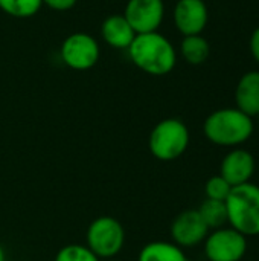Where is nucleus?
Instances as JSON below:
<instances>
[{
  "label": "nucleus",
  "instance_id": "nucleus-18",
  "mask_svg": "<svg viewBox=\"0 0 259 261\" xmlns=\"http://www.w3.org/2000/svg\"><path fill=\"white\" fill-rule=\"evenodd\" d=\"M55 261H99V258L85 245H67L56 252Z\"/></svg>",
  "mask_w": 259,
  "mask_h": 261
},
{
  "label": "nucleus",
  "instance_id": "nucleus-6",
  "mask_svg": "<svg viewBox=\"0 0 259 261\" xmlns=\"http://www.w3.org/2000/svg\"><path fill=\"white\" fill-rule=\"evenodd\" d=\"M247 237L229 225L209 231L203 242L208 261H241L247 254Z\"/></svg>",
  "mask_w": 259,
  "mask_h": 261
},
{
  "label": "nucleus",
  "instance_id": "nucleus-11",
  "mask_svg": "<svg viewBox=\"0 0 259 261\" xmlns=\"http://www.w3.org/2000/svg\"><path fill=\"white\" fill-rule=\"evenodd\" d=\"M172 18L182 35H200L208 26L209 11L205 0H179L174 6Z\"/></svg>",
  "mask_w": 259,
  "mask_h": 261
},
{
  "label": "nucleus",
  "instance_id": "nucleus-16",
  "mask_svg": "<svg viewBox=\"0 0 259 261\" xmlns=\"http://www.w3.org/2000/svg\"><path fill=\"white\" fill-rule=\"evenodd\" d=\"M198 214L203 219V222L206 223V226L209 228V231L212 229H218L227 225V211H226V203L221 200H212V199H206L203 200V203L198 206Z\"/></svg>",
  "mask_w": 259,
  "mask_h": 261
},
{
  "label": "nucleus",
  "instance_id": "nucleus-8",
  "mask_svg": "<svg viewBox=\"0 0 259 261\" xmlns=\"http://www.w3.org/2000/svg\"><path fill=\"white\" fill-rule=\"evenodd\" d=\"M136 34L156 32L165 18L163 0H128L122 14Z\"/></svg>",
  "mask_w": 259,
  "mask_h": 261
},
{
  "label": "nucleus",
  "instance_id": "nucleus-5",
  "mask_svg": "<svg viewBox=\"0 0 259 261\" xmlns=\"http://www.w3.org/2000/svg\"><path fill=\"white\" fill-rule=\"evenodd\" d=\"M87 248L101 260H111L125 245V229L119 220L110 216L95 219L85 232Z\"/></svg>",
  "mask_w": 259,
  "mask_h": 261
},
{
  "label": "nucleus",
  "instance_id": "nucleus-17",
  "mask_svg": "<svg viewBox=\"0 0 259 261\" xmlns=\"http://www.w3.org/2000/svg\"><path fill=\"white\" fill-rule=\"evenodd\" d=\"M43 0H0V11L15 18H29L38 14Z\"/></svg>",
  "mask_w": 259,
  "mask_h": 261
},
{
  "label": "nucleus",
  "instance_id": "nucleus-23",
  "mask_svg": "<svg viewBox=\"0 0 259 261\" xmlns=\"http://www.w3.org/2000/svg\"><path fill=\"white\" fill-rule=\"evenodd\" d=\"M255 118H256V122H258V125H259V113L255 116Z\"/></svg>",
  "mask_w": 259,
  "mask_h": 261
},
{
  "label": "nucleus",
  "instance_id": "nucleus-24",
  "mask_svg": "<svg viewBox=\"0 0 259 261\" xmlns=\"http://www.w3.org/2000/svg\"><path fill=\"white\" fill-rule=\"evenodd\" d=\"M104 261H113V260H104Z\"/></svg>",
  "mask_w": 259,
  "mask_h": 261
},
{
  "label": "nucleus",
  "instance_id": "nucleus-7",
  "mask_svg": "<svg viewBox=\"0 0 259 261\" xmlns=\"http://www.w3.org/2000/svg\"><path fill=\"white\" fill-rule=\"evenodd\" d=\"M61 60L73 70L92 69L101 55L99 44L95 37L85 32L70 34L61 44Z\"/></svg>",
  "mask_w": 259,
  "mask_h": 261
},
{
  "label": "nucleus",
  "instance_id": "nucleus-2",
  "mask_svg": "<svg viewBox=\"0 0 259 261\" xmlns=\"http://www.w3.org/2000/svg\"><path fill=\"white\" fill-rule=\"evenodd\" d=\"M203 133L214 145L237 148L253 136L255 121L237 107H224L212 112L205 119Z\"/></svg>",
  "mask_w": 259,
  "mask_h": 261
},
{
  "label": "nucleus",
  "instance_id": "nucleus-14",
  "mask_svg": "<svg viewBox=\"0 0 259 261\" xmlns=\"http://www.w3.org/2000/svg\"><path fill=\"white\" fill-rule=\"evenodd\" d=\"M137 261H189L185 251L172 242H150L140 252Z\"/></svg>",
  "mask_w": 259,
  "mask_h": 261
},
{
  "label": "nucleus",
  "instance_id": "nucleus-12",
  "mask_svg": "<svg viewBox=\"0 0 259 261\" xmlns=\"http://www.w3.org/2000/svg\"><path fill=\"white\" fill-rule=\"evenodd\" d=\"M235 107L255 118L259 113V70L246 72L235 87Z\"/></svg>",
  "mask_w": 259,
  "mask_h": 261
},
{
  "label": "nucleus",
  "instance_id": "nucleus-15",
  "mask_svg": "<svg viewBox=\"0 0 259 261\" xmlns=\"http://www.w3.org/2000/svg\"><path fill=\"white\" fill-rule=\"evenodd\" d=\"M180 54L185 58L186 63L192 66L203 64L211 54L209 41L200 34V35H188L183 37L180 43Z\"/></svg>",
  "mask_w": 259,
  "mask_h": 261
},
{
  "label": "nucleus",
  "instance_id": "nucleus-22",
  "mask_svg": "<svg viewBox=\"0 0 259 261\" xmlns=\"http://www.w3.org/2000/svg\"><path fill=\"white\" fill-rule=\"evenodd\" d=\"M0 261H6V255H5V249L3 246L0 245Z\"/></svg>",
  "mask_w": 259,
  "mask_h": 261
},
{
  "label": "nucleus",
  "instance_id": "nucleus-1",
  "mask_svg": "<svg viewBox=\"0 0 259 261\" xmlns=\"http://www.w3.org/2000/svg\"><path fill=\"white\" fill-rule=\"evenodd\" d=\"M131 63L142 72L153 76H163L174 70L177 50L172 43L160 32L136 34L127 49Z\"/></svg>",
  "mask_w": 259,
  "mask_h": 261
},
{
  "label": "nucleus",
  "instance_id": "nucleus-20",
  "mask_svg": "<svg viewBox=\"0 0 259 261\" xmlns=\"http://www.w3.org/2000/svg\"><path fill=\"white\" fill-rule=\"evenodd\" d=\"M78 0H43V5L53 11H69L76 5Z\"/></svg>",
  "mask_w": 259,
  "mask_h": 261
},
{
  "label": "nucleus",
  "instance_id": "nucleus-21",
  "mask_svg": "<svg viewBox=\"0 0 259 261\" xmlns=\"http://www.w3.org/2000/svg\"><path fill=\"white\" fill-rule=\"evenodd\" d=\"M249 46H250V54H252V57L255 58V61L259 64V26L252 32Z\"/></svg>",
  "mask_w": 259,
  "mask_h": 261
},
{
  "label": "nucleus",
  "instance_id": "nucleus-4",
  "mask_svg": "<svg viewBox=\"0 0 259 261\" xmlns=\"http://www.w3.org/2000/svg\"><path fill=\"white\" fill-rule=\"evenodd\" d=\"M189 142L191 133L188 125L177 118H166L153 127L148 138V148L156 159L171 162L186 153Z\"/></svg>",
  "mask_w": 259,
  "mask_h": 261
},
{
  "label": "nucleus",
  "instance_id": "nucleus-13",
  "mask_svg": "<svg viewBox=\"0 0 259 261\" xmlns=\"http://www.w3.org/2000/svg\"><path fill=\"white\" fill-rule=\"evenodd\" d=\"M101 35L108 46L114 49H128L136 32L122 14H114L102 21Z\"/></svg>",
  "mask_w": 259,
  "mask_h": 261
},
{
  "label": "nucleus",
  "instance_id": "nucleus-10",
  "mask_svg": "<svg viewBox=\"0 0 259 261\" xmlns=\"http://www.w3.org/2000/svg\"><path fill=\"white\" fill-rule=\"evenodd\" d=\"M255 171L256 159L249 150L243 147H237L227 151L220 165V176L231 187H238L252 182Z\"/></svg>",
  "mask_w": 259,
  "mask_h": 261
},
{
  "label": "nucleus",
  "instance_id": "nucleus-3",
  "mask_svg": "<svg viewBox=\"0 0 259 261\" xmlns=\"http://www.w3.org/2000/svg\"><path fill=\"white\" fill-rule=\"evenodd\" d=\"M227 211V225L243 236H259V185L249 182L232 187L224 200Z\"/></svg>",
  "mask_w": 259,
  "mask_h": 261
},
{
  "label": "nucleus",
  "instance_id": "nucleus-9",
  "mask_svg": "<svg viewBox=\"0 0 259 261\" xmlns=\"http://www.w3.org/2000/svg\"><path fill=\"white\" fill-rule=\"evenodd\" d=\"M172 243L185 248H194L205 242L209 234V228L200 217L197 210H185L176 216L169 228Z\"/></svg>",
  "mask_w": 259,
  "mask_h": 261
},
{
  "label": "nucleus",
  "instance_id": "nucleus-19",
  "mask_svg": "<svg viewBox=\"0 0 259 261\" xmlns=\"http://www.w3.org/2000/svg\"><path fill=\"white\" fill-rule=\"evenodd\" d=\"M232 187L220 176H212L208 179L206 185H205V194H206V199H212V200H221L224 202L231 193Z\"/></svg>",
  "mask_w": 259,
  "mask_h": 261
}]
</instances>
